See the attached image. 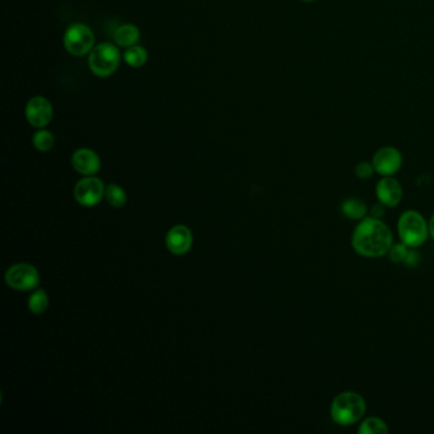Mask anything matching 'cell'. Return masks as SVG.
<instances>
[{
    "mask_svg": "<svg viewBox=\"0 0 434 434\" xmlns=\"http://www.w3.org/2000/svg\"><path fill=\"white\" fill-rule=\"evenodd\" d=\"M123 59L129 67H144L146 63L148 62V51L146 48H143L141 45H134V46H130V48L125 49Z\"/></svg>",
    "mask_w": 434,
    "mask_h": 434,
    "instance_id": "9a60e30c",
    "label": "cell"
},
{
    "mask_svg": "<svg viewBox=\"0 0 434 434\" xmlns=\"http://www.w3.org/2000/svg\"><path fill=\"white\" fill-rule=\"evenodd\" d=\"M25 115L27 121L33 128L43 129L51 123L54 107L48 98L35 96L26 104Z\"/></svg>",
    "mask_w": 434,
    "mask_h": 434,
    "instance_id": "9c48e42d",
    "label": "cell"
},
{
    "mask_svg": "<svg viewBox=\"0 0 434 434\" xmlns=\"http://www.w3.org/2000/svg\"><path fill=\"white\" fill-rule=\"evenodd\" d=\"M376 196L386 208H394L403 199V186L394 176H385L376 185Z\"/></svg>",
    "mask_w": 434,
    "mask_h": 434,
    "instance_id": "30bf717a",
    "label": "cell"
},
{
    "mask_svg": "<svg viewBox=\"0 0 434 434\" xmlns=\"http://www.w3.org/2000/svg\"><path fill=\"white\" fill-rule=\"evenodd\" d=\"M342 213L345 218L352 220H362L366 218L368 208L366 202L358 197H348L342 202Z\"/></svg>",
    "mask_w": 434,
    "mask_h": 434,
    "instance_id": "5bb4252c",
    "label": "cell"
},
{
    "mask_svg": "<svg viewBox=\"0 0 434 434\" xmlns=\"http://www.w3.org/2000/svg\"><path fill=\"white\" fill-rule=\"evenodd\" d=\"M355 176L359 178V180H368L373 176L374 173V167H373L372 162H359L358 165L355 166L354 168Z\"/></svg>",
    "mask_w": 434,
    "mask_h": 434,
    "instance_id": "44dd1931",
    "label": "cell"
},
{
    "mask_svg": "<svg viewBox=\"0 0 434 434\" xmlns=\"http://www.w3.org/2000/svg\"><path fill=\"white\" fill-rule=\"evenodd\" d=\"M121 53L116 45L102 43L96 45L88 55V67L96 77L109 78L116 73L121 63Z\"/></svg>",
    "mask_w": 434,
    "mask_h": 434,
    "instance_id": "277c9868",
    "label": "cell"
},
{
    "mask_svg": "<svg viewBox=\"0 0 434 434\" xmlns=\"http://www.w3.org/2000/svg\"><path fill=\"white\" fill-rule=\"evenodd\" d=\"M32 143H33V147L36 148L37 151H40V152H49L54 147V144H55V136L49 130L40 129L33 135Z\"/></svg>",
    "mask_w": 434,
    "mask_h": 434,
    "instance_id": "e0dca14e",
    "label": "cell"
},
{
    "mask_svg": "<svg viewBox=\"0 0 434 434\" xmlns=\"http://www.w3.org/2000/svg\"><path fill=\"white\" fill-rule=\"evenodd\" d=\"M6 281L12 289L26 292L35 289L40 284V276L31 264H16L6 271Z\"/></svg>",
    "mask_w": 434,
    "mask_h": 434,
    "instance_id": "8992f818",
    "label": "cell"
},
{
    "mask_svg": "<svg viewBox=\"0 0 434 434\" xmlns=\"http://www.w3.org/2000/svg\"><path fill=\"white\" fill-rule=\"evenodd\" d=\"M106 188L99 178L87 176L74 188V197L83 207H94L102 200Z\"/></svg>",
    "mask_w": 434,
    "mask_h": 434,
    "instance_id": "ba28073f",
    "label": "cell"
},
{
    "mask_svg": "<svg viewBox=\"0 0 434 434\" xmlns=\"http://www.w3.org/2000/svg\"><path fill=\"white\" fill-rule=\"evenodd\" d=\"M139 40H141V31L136 26L131 23L120 26L114 32V41L116 43L117 46H121L125 49L134 46Z\"/></svg>",
    "mask_w": 434,
    "mask_h": 434,
    "instance_id": "4fadbf2b",
    "label": "cell"
},
{
    "mask_svg": "<svg viewBox=\"0 0 434 434\" xmlns=\"http://www.w3.org/2000/svg\"><path fill=\"white\" fill-rule=\"evenodd\" d=\"M429 236L434 239V215L430 217L428 222Z\"/></svg>",
    "mask_w": 434,
    "mask_h": 434,
    "instance_id": "cb8c5ba5",
    "label": "cell"
},
{
    "mask_svg": "<svg viewBox=\"0 0 434 434\" xmlns=\"http://www.w3.org/2000/svg\"><path fill=\"white\" fill-rule=\"evenodd\" d=\"M358 433L361 434H386L389 433V427L385 421L377 416H371L364 419L358 427Z\"/></svg>",
    "mask_w": 434,
    "mask_h": 434,
    "instance_id": "2e32d148",
    "label": "cell"
},
{
    "mask_svg": "<svg viewBox=\"0 0 434 434\" xmlns=\"http://www.w3.org/2000/svg\"><path fill=\"white\" fill-rule=\"evenodd\" d=\"M302 3H305V4H311V3H315V1H318V0H300Z\"/></svg>",
    "mask_w": 434,
    "mask_h": 434,
    "instance_id": "d4e9b609",
    "label": "cell"
},
{
    "mask_svg": "<svg viewBox=\"0 0 434 434\" xmlns=\"http://www.w3.org/2000/svg\"><path fill=\"white\" fill-rule=\"evenodd\" d=\"M64 48L70 55H89L93 48L96 46V37L92 28L85 23H74L69 26L64 33Z\"/></svg>",
    "mask_w": 434,
    "mask_h": 434,
    "instance_id": "5b68a950",
    "label": "cell"
},
{
    "mask_svg": "<svg viewBox=\"0 0 434 434\" xmlns=\"http://www.w3.org/2000/svg\"><path fill=\"white\" fill-rule=\"evenodd\" d=\"M422 261V256H421V254L416 250H409V254H408V256L405 259V261L403 264L406 265V266H410V268H414L416 265H419Z\"/></svg>",
    "mask_w": 434,
    "mask_h": 434,
    "instance_id": "7402d4cb",
    "label": "cell"
},
{
    "mask_svg": "<svg viewBox=\"0 0 434 434\" xmlns=\"http://www.w3.org/2000/svg\"><path fill=\"white\" fill-rule=\"evenodd\" d=\"M166 245L172 254L185 255L186 252H189L192 246V233L188 227H173L167 233Z\"/></svg>",
    "mask_w": 434,
    "mask_h": 434,
    "instance_id": "7c38bea8",
    "label": "cell"
},
{
    "mask_svg": "<svg viewBox=\"0 0 434 434\" xmlns=\"http://www.w3.org/2000/svg\"><path fill=\"white\" fill-rule=\"evenodd\" d=\"M409 249L410 247H408L403 242L401 244H395V245L391 246V249H390L387 255L390 257L392 263H403L405 259L408 256V254H409Z\"/></svg>",
    "mask_w": 434,
    "mask_h": 434,
    "instance_id": "ffe728a7",
    "label": "cell"
},
{
    "mask_svg": "<svg viewBox=\"0 0 434 434\" xmlns=\"http://www.w3.org/2000/svg\"><path fill=\"white\" fill-rule=\"evenodd\" d=\"M49 307V297L43 289H37L28 300V308L35 315H41Z\"/></svg>",
    "mask_w": 434,
    "mask_h": 434,
    "instance_id": "ac0fdd59",
    "label": "cell"
},
{
    "mask_svg": "<svg viewBox=\"0 0 434 434\" xmlns=\"http://www.w3.org/2000/svg\"><path fill=\"white\" fill-rule=\"evenodd\" d=\"M367 403L358 392L344 391L332 400L330 408L331 419L334 422L349 427L361 421L366 414Z\"/></svg>",
    "mask_w": 434,
    "mask_h": 434,
    "instance_id": "7a4b0ae2",
    "label": "cell"
},
{
    "mask_svg": "<svg viewBox=\"0 0 434 434\" xmlns=\"http://www.w3.org/2000/svg\"><path fill=\"white\" fill-rule=\"evenodd\" d=\"M72 165L80 175L94 176L101 170V159L92 149L80 148L72 156Z\"/></svg>",
    "mask_w": 434,
    "mask_h": 434,
    "instance_id": "8fae6325",
    "label": "cell"
},
{
    "mask_svg": "<svg viewBox=\"0 0 434 434\" xmlns=\"http://www.w3.org/2000/svg\"><path fill=\"white\" fill-rule=\"evenodd\" d=\"M398 232L403 244L410 249H416L428 239V222L416 210H406L398 218Z\"/></svg>",
    "mask_w": 434,
    "mask_h": 434,
    "instance_id": "3957f363",
    "label": "cell"
},
{
    "mask_svg": "<svg viewBox=\"0 0 434 434\" xmlns=\"http://www.w3.org/2000/svg\"><path fill=\"white\" fill-rule=\"evenodd\" d=\"M104 196L107 199V202L112 205V207H115V208L124 207L125 202H126V199H128L126 197V192L124 191L123 188H120L117 185H109L106 188Z\"/></svg>",
    "mask_w": 434,
    "mask_h": 434,
    "instance_id": "d6986e66",
    "label": "cell"
},
{
    "mask_svg": "<svg viewBox=\"0 0 434 434\" xmlns=\"http://www.w3.org/2000/svg\"><path fill=\"white\" fill-rule=\"evenodd\" d=\"M384 215H385V205L384 204L379 202V204H374L371 208V217H373V218L381 219Z\"/></svg>",
    "mask_w": 434,
    "mask_h": 434,
    "instance_id": "603a6c76",
    "label": "cell"
},
{
    "mask_svg": "<svg viewBox=\"0 0 434 434\" xmlns=\"http://www.w3.org/2000/svg\"><path fill=\"white\" fill-rule=\"evenodd\" d=\"M403 154L398 148L386 146L379 148L373 154L372 165L376 173L385 176H394L403 167Z\"/></svg>",
    "mask_w": 434,
    "mask_h": 434,
    "instance_id": "52a82bcc",
    "label": "cell"
},
{
    "mask_svg": "<svg viewBox=\"0 0 434 434\" xmlns=\"http://www.w3.org/2000/svg\"><path fill=\"white\" fill-rule=\"evenodd\" d=\"M394 245L391 229L382 220L366 217L355 227L352 246L358 255L369 259L387 255Z\"/></svg>",
    "mask_w": 434,
    "mask_h": 434,
    "instance_id": "6da1fadb",
    "label": "cell"
}]
</instances>
